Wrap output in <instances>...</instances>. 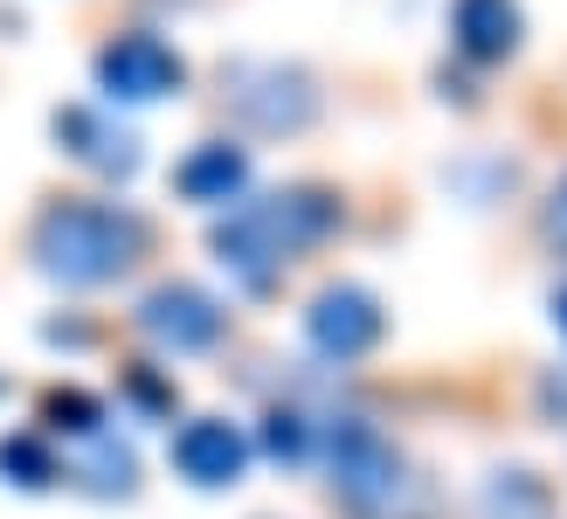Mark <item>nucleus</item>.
Instances as JSON below:
<instances>
[{"mask_svg": "<svg viewBox=\"0 0 567 519\" xmlns=\"http://www.w3.org/2000/svg\"><path fill=\"white\" fill-rule=\"evenodd\" d=\"M319 457H326L332 492L347 499L353 519H422L430 512L415 471L402 465V450H394L374 423H360V416L319 423Z\"/></svg>", "mask_w": 567, "mask_h": 519, "instance_id": "7ed1b4c3", "label": "nucleus"}, {"mask_svg": "<svg viewBox=\"0 0 567 519\" xmlns=\"http://www.w3.org/2000/svg\"><path fill=\"white\" fill-rule=\"evenodd\" d=\"M477 512L485 519H554V492L533 471H492L485 492H477Z\"/></svg>", "mask_w": 567, "mask_h": 519, "instance_id": "ddd939ff", "label": "nucleus"}, {"mask_svg": "<svg viewBox=\"0 0 567 519\" xmlns=\"http://www.w3.org/2000/svg\"><path fill=\"white\" fill-rule=\"evenodd\" d=\"M132 395L146 401V409H174V388H159V381H153L146 367H132Z\"/></svg>", "mask_w": 567, "mask_h": 519, "instance_id": "f3484780", "label": "nucleus"}, {"mask_svg": "<svg viewBox=\"0 0 567 519\" xmlns=\"http://www.w3.org/2000/svg\"><path fill=\"white\" fill-rule=\"evenodd\" d=\"M174 194L187 208H236L249 194V153L236 139H202V146L174 166Z\"/></svg>", "mask_w": 567, "mask_h": 519, "instance_id": "9d476101", "label": "nucleus"}, {"mask_svg": "<svg viewBox=\"0 0 567 519\" xmlns=\"http://www.w3.org/2000/svg\"><path fill=\"white\" fill-rule=\"evenodd\" d=\"M332 228H339V194L319 187V181H291V187H270V194H243L236 208L208 228V250L243 292H270V284L291 271L311 243H326Z\"/></svg>", "mask_w": 567, "mask_h": 519, "instance_id": "f257e3e1", "label": "nucleus"}, {"mask_svg": "<svg viewBox=\"0 0 567 519\" xmlns=\"http://www.w3.org/2000/svg\"><path fill=\"white\" fill-rule=\"evenodd\" d=\"M0 395H8V381H0Z\"/></svg>", "mask_w": 567, "mask_h": 519, "instance_id": "412c9836", "label": "nucleus"}, {"mask_svg": "<svg viewBox=\"0 0 567 519\" xmlns=\"http://www.w3.org/2000/svg\"><path fill=\"white\" fill-rule=\"evenodd\" d=\"M249 457H257V444L221 416H194V423L174 429V471L194 492H229V485H243Z\"/></svg>", "mask_w": 567, "mask_h": 519, "instance_id": "1a4fd4ad", "label": "nucleus"}, {"mask_svg": "<svg viewBox=\"0 0 567 519\" xmlns=\"http://www.w3.org/2000/svg\"><path fill=\"white\" fill-rule=\"evenodd\" d=\"M55 478H63V465H55L49 437H35V429H8V437H0V485H14V492H49Z\"/></svg>", "mask_w": 567, "mask_h": 519, "instance_id": "4468645a", "label": "nucleus"}, {"mask_svg": "<svg viewBox=\"0 0 567 519\" xmlns=\"http://www.w3.org/2000/svg\"><path fill=\"white\" fill-rule=\"evenodd\" d=\"M547 228H554V243L567 250V181L554 187V201H547Z\"/></svg>", "mask_w": 567, "mask_h": 519, "instance_id": "6ab92c4d", "label": "nucleus"}, {"mask_svg": "<svg viewBox=\"0 0 567 519\" xmlns=\"http://www.w3.org/2000/svg\"><path fill=\"white\" fill-rule=\"evenodd\" d=\"M526 35L519 0H450V42H457L471 63H505Z\"/></svg>", "mask_w": 567, "mask_h": 519, "instance_id": "9b49d317", "label": "nucleus"}, {"mask_svg": "<svg viewBox=\"0 0 567 519\" xmlns=\"http://www.w3.org/2000/svg\"><path fill=\"white\" fill-rule=\"evenodd\" d=\"M42 423H49V437H70V444H83V437H97V429H111L104 401H97V395H83V388H49Z\"/></svg>", "mask_w": 567, "mask_h": 519, "instance_id": "dca6fc26", "label": "nucleus"}, {"mask_svg": "<svg viewBox=\"0 0 567 519\" xmlns=\"http://www.w3.org/2000/svg\"><path fill=\"white\" fill-rule=\"evenodd\" d=\"M540 401H547V416H567V367L540 381Z\"/></svg>", "mask_w": 567, "mask_h": 519, "instance_id": "a211bd4d", "label": "nucleus"}, {"mask_svg": "<svg viewBox=\"0 0 567 519\" xmlns=\"http://www.w3.org/2000/svg\"><path fill=\"white\" fill-rule=\"evenodd\" d=\"M63 478H76L83 492H97V499H125L132 485H138V457H132V444L111 437V429H97V437L76 444V457L63 465Z\"/></svg>", "mask_w": 567, "mask_h": 519, "instance_id": "f8f14e48", "label": "nucleus"}, {"mask_svg": "<svg viewBox=\"0 0 567 519\" xmlns=\"http://www.w3.org/2000/svg\"><path fill=\"white\" fill-rule=\"evenodd\" d=\"M55 146H63L76 166H91L104 173V181H132L138 166H146V146H138V132L118 125V111H104V104H55Z\"/></svg>", "mask_w": 567, "mask_h": 519, "instance_id": "6e6552de", "label": "nucleus"}, {"mask_svg": "<svg viewBox=\"0 0 567 519\" xmlns=\"http://www.w3.org/2000/svg\"><path fill=\"white\" fill-rule=\"evenodd\" d=\"M554 326L567 333V284H560V292H554Z\"/></svg>", "mask_w": 567, "mask_h": 519, "instance_id": "aec40b11", "label": "nucleus"}, {"mask_svg": "<svg viewBox=\"0 0 567 519\" xmlns=\"http://www.w3.org/2000/svg\"><path fill=\"white\" fill-rule=\"evenodd\" d=\"M221 98L229 111L249 125V132H305L319 119V83H311L298 63H277V55H236V63H221Z\"/></svg>", "mask_w": 567, "mask_h": 519, "instance_id": "20e7f679", "label": "nucleus"}, {"mask_svg": "<svg viewBox=\"0 0 567 519\" xmlns=\"http://www.w3.org/2000/svg\"><path fill=\"white\" fill-rule=\"evenodd\" d=\"M388 333V312L381 298L367 292V284L353 277H339V284H319L305 305V339H311V354H326V360H360V354H374Z\"/></svg>", "mask_w": 567, "mask_h": 519, "instance_id": "0eeeda50", "label": "nucleus"}, {"mask_svg": "<svg viewBox=\"0 0 567 519\" xmlns=\"http://www.w3.org/2000/svg\"><path fill=\"white\" fill-rule=\"evenodd\" d=\"M97 91L104 104H159V98H174L181 83H187V63H181V49H166L159 35H146V28H132V35H111L97 49Z\"/></svg>", "mask_w": 567, "mask_h": 519, "instance_id": "423d86ee", "label": "nucleus"}, {"mask_svg": "<svg viewBox=\"0 0 567 519\" xmlns=\"http://www.w3.org/2000/svg\"><path fill=\"white\" fill-rule=\"evenodd\" d=\"M132 326L146 333V339L159 346V354L187 360V354H208V346L221 339V326H229V312H221V298H215V292H202V284H187V277H166V284H153V292L138 298Z\"/></svg>", "mask_w": 567, "mask_h": 519, "instance_id": "39448f33", "label": "nucleus"}, {"mask_svg": "<svg viewBox=\"0 0 567 519\" xmlns=\"http://www.w3.org/2000/svg\"><path fill=\"white\" fill-rule=\"evenodd\" d=\"M257 444H264L270 465H311V457H319V423H311L305 409H270Z\"/></svg>", "mask_w": 567, "mask_h": 519, "instance_id": "2eb2a0df", "label": "nucleus"}, {"mask_svg": "<svg viewBox=\"0 0 567 519\" xmlns=\"http://www.w3.org/2000/svg\"><path fill=\"white\" fill-rule=\"evenodd\" d=\"M153 228L138 208L118 201H55L35 222V271L49 284H70V292H97V284H118L138 256H146Z\"/></svg>", "mask_w": 567, "mask_h": 519, "instance_id": "f03ea898", "label": "nucleus"}]
</instances>
